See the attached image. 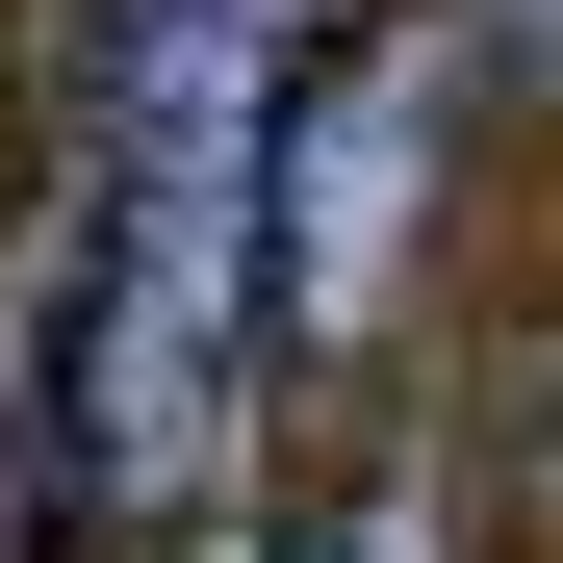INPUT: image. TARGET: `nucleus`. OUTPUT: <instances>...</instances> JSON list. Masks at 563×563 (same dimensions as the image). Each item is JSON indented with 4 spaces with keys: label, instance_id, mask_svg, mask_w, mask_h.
<instances>
[{
    "label": "nucleus",
    "instance_id": "obj_1",
    "mask_svg": "<svg viewBox=\"0 0 563 563\" xmlns=\"http://www.w3.org/2000/svg\"><path fill=\"white\" fill-rule=\"evenodd\" d=\"M256 410V179H103V256H77V487L179 512Z\"/></svg>",
    "mask_w": 563,
    "mask_h": 563
}]
</instances>
